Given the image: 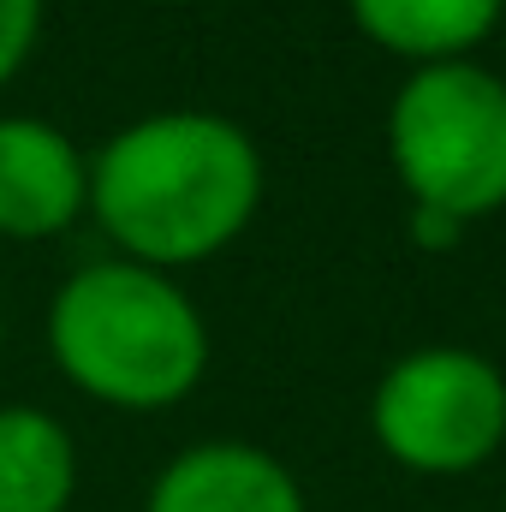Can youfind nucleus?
<instances>
[{
	"mask_svg": "<svg viewBox=\"0 0 506 512\" xmlns=\"http://www.w3.org/2000/svg\"><path fill=\"white\" fill-rule=\"evenodd\" d=\"M262 203V155L227 114L167 108L131 120L90 155V215L108 245L179 274L221 256Z\"/></svg>",
	"mask_w": 506,
	"mask_h": 512,
	"instance_id": "obj_1",
	"label": "nucleus"
},
{
	"mask_svg": "<svg viewBox=\"0 0 506 512\" xmlns=\"http://www.w3.org/2000/svg\"><path fill=\"white\" fill-rule=\"evenodd\" d=\"M48 352L78 393L114 411H167L203 382L209 328L173 274L102 256L54 292Z\"/></svg>",
	"mask_w": 506,
	"mask_h": 512,
	"instance_id": "obj_2",
	"label": "nucleus"
},
{
	"mask_svg": "<svg viewBox=\"0 0 506 512\" xmlns=\"http://www.w3.org/2000/svg\"><path fill=\"white\" fill-rule=\"evenodd\" d=\"M387 161L417 209L459 227L506 209V78L477 60L411 66L387 108Z\"/></svg>",
	"mask_w": 506,
	"mask_h": 512,
	"instance_id": "obj_3",
	"label": "nucleus"
},
{
	"mask_svg": "<svg viewBox=\"0 0 506 512\" xmlns=\"http://www.w3.org/2000/svg\"><path fill=\"white\" fill-rule=\"evenodd\" d=\"M376 447L417 477H465L506 441V376L471 346H417L370 393Z\"/></svg>",
	"mask_w": 506,
	"mask_h": 512,
	"instance_id": "obj_4",
	"label": "nucleus"
},
{
	"mask_svg": "<svg viewBox=\"0 0 506 512\" xmlns=\"http://www.w3.org/2000/svg\"><path fill=\"white\" fill-rule=\"evenodd\" d=\"M90 215V155L30 114H0V239L36 245Z\"/></svg>",
	"mask_w": 506,
	"mask_h": 512,
	"instance_id": "obj_5",
	"label": "nucleus"
},
{
	"mask_svg": "<svg viewBox=\"0 0 506 512\" xmlns=\"http://www.w3.org/2000/svg\"><path fill=\"white\" fill-rule=\"evenodd\" d=\"M143 512H304V489L268 447L197 441L167 459Z\"/></svg>",
	"mask_w": 506,
	"mask_h": 512,
	"instance_id": "obj_6",
	"label": "nucleus"
},
{
	"mask_svg": "<svg viewBox=\"0 0 506 512\" xmlns=\"http://www.w3.org/2000/svg\"><path fill=\"white\" fill-rule=\"evenodd\" d=\"M352 24L411 66L471 60L506 24V0H346Z\"/></svg>",
	"mask_w": 506,
	"mask_h": 512,
	"instance_id": "obj_7",
	"label": "nucleus"
},
{
	"mask_svg": "<svg viewBox=\"0 0 506 512\" xmlns=\"http://www.w3.org/2000/svg\"><path fill=\"white\" fill-rule=\"evenodd\" d=\"M78 495V447L54 411L0 405V512H66Z\"/></svg>",
	"mask_w": 506,
	"mask_h": 512,
	"instance_id": "obj_8",
	"label": "nucleus"
},
{
	"mask_svg": "<svg viewBox=\"0 0 506 512\" xmlns=\"http://www.w3.org/2000/svg\"><path fill=\"white\" fill-rule=\"evenodd\" d=\"M36 36H42V0H0V90L24 72Z\"/></svg>",
	"mask_w": 506,
	"mask_h": 512,
	"instance_id": "obj_9",
	"label": "nucleus"
},
{
	"mask_svg": "<svg viewBox=\"0 0 506 512\" xmlns=\"http://www.w3.org/2000/svg\"><path fill=\"white\" fill-rule=\"evenodd\" d=\"M411 233H417V245H435V251H447V245H459V221H447V215H435V209H411Z\"/></svg>",
	"mask_w": 506,
	"mask_h": 512,
	"instance_id": "obj_10",
	"label": "nucleus"
}]
</instances>
